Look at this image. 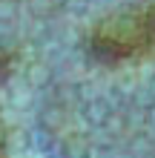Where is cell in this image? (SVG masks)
Returning a JSON list of instances; mask_svg holds the SVG:
<instances>
[{"label": "cell", "mask_w": 155, "mask_h": 158, "mask_svg": "<svg viewBox=\"0 0 155 158\" xmlns=\"http://www.w3.org/2000/svg\"><path fill=\"white\" fill-rule=\"evenodd\" d=\"M6 147H9V132H6V124H3V115H0V158L6 155Z\"/></svg>", "instance_id": "obj_2"}, {"label": "cell", "mask_w": 155, "mask_h": 158, "mask_svg": "<svg viewBox=\"0 0 155 158\" xmlns=\"http://www.w3.org/2000/svg\"><path fill=\"white\" fill-rule=\"evenodd\" d=\"M149 52H155V9L112 17L92 35V55L104 63L138 60Z\"/></svg>", "instance_id": "obj_1"}]
</instances>
